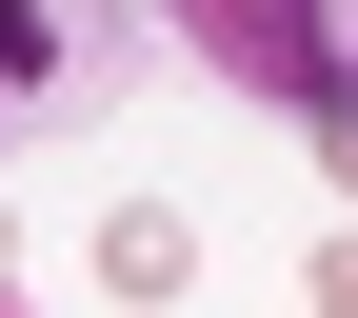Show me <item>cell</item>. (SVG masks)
<instances>
[{
	"label": "cell",
	"mask_w": 358,
	"mask_h": 318,
	"mask_svg": "<svg viewBox=\"0 0 358 318\" xmlns=\"http://www.w3.org/2000/svg\"><path fill=\"white\" fill-rule=\"evenodd\" d=\"M199 80H239V100H299L319 120V80H338V20H299V0H199Z\"/></svg>",
	"instance_id": "obj_1"
},
{
	"label": "cell",
	"mask_w": 358,
	"mask_h": 318,
	"mask_svg": "<svg viewBox=\"0 0 358 318\" xmlns=\"http://www.w3.org/2000/svg\"><path fill=\"white\" fill-rule=\"evenodd\" d=\"M319 318H358V219H338V239H319Z\"/></svg>",
	"instance_id": "obj_4"
},
{
	"label": "cell",
	"mask_w": 358,
	"mask_h": 318,
	"mask_svg": "<svg viewBox=\"0 0 358 318\" xmlns=\"http://www.w3.org/2000/svg\"><path fill=\"white\" fill-rule=\"evenodd\" d=\"M0 318H20V298H0Z\"/></svg>",
	"instance_id": "obj_5"
},
{
	"label": "cell",
	"mask_w": 358,
	"mask_h": 318,
	"mask_svg": "<svg viewBox=\"0 0 358 318\" xmlns=\"http://www.w3.org/2000/svg\"><path fill=\"white\" fill-rule=\"evenodd\" d=\"M100 279L120 298H179V279H199V219H179V199H120L100 219Z\"/></svg>",
	"instance_id": "obj_2"
},
{
	"label": "cell",
	"mask_w": 358,
	"mask_h": 318,
	"mask_svg": "<svg viewBox=\"0 0 358 318\" xmlns=\"http://www.w3.org/2000/svg\"><path fill=\"white\" fill-rule=\"evenodd\" d=\"M319 159L358 179V20H338V80H319Z\"/></svg>",
	"instance_id": "obj_3"
}]
</instances>
